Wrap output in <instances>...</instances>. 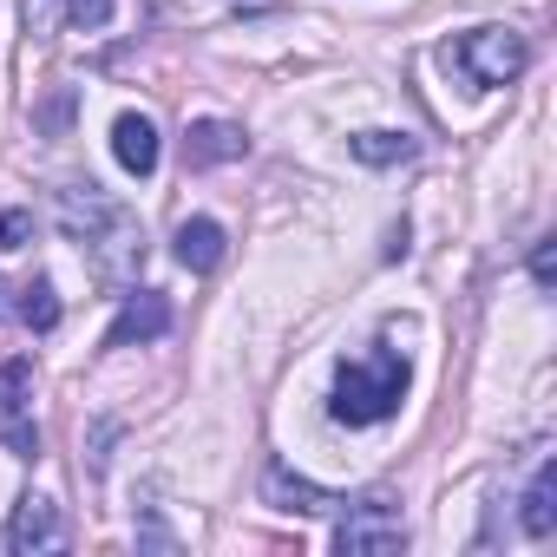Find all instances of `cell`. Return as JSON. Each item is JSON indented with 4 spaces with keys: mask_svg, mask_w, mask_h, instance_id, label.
I'll use <instances>...</instances> for the list:
<instances>
[{
    "mask_svg": "<svg viewBox=\"0 0 557 557\" xmlns=\"http://www.w3.org/2000/svg\"><path fill=\"white\" fill-rule=\"evenodd\" d=\"M60 230L92 256V269L99 275H132L138 269V256H145V243H138V223H132V210L125 203H112L99 184H66L60 190Z\"/></svg>",
    "mask_w": 557,
    "mask_h": 557,
    "instance_id": "cell-1",
    "label": "cell"
},
{
    "mask_svg": "<svg viewBox=\"0 0 557 557\" xmlns=\"http://www.w3.org/2000/svg\"><path fill=\"white\" fill-rule=\"evenodd\" d=\"M400 394H407V361H400V355L342 361V368H335V400H329V413H335L342 426H374V420L400 413Z\"/></svg>",
    "mask_w": 557,
    "mask_h": 557,
    "instance_id": "cell-2",
    "label": "cell"
},
{
    "mask_svg": "<svg viewBox=\"0 0 557 557\" xmlns=\"http://www.w3.org/2000/svg\"><path fill=\"white\" fill-rule=\"evenodd\" d=\"M453 66H459L472 86H511V79L531 66V47H524V34H511V27H479V34L453 40Z\"/></svg>",
    "mask_w": 557,
    "mask_h": 557,
    "instance_id": "cell-3",
    "label": "cell"
},
{
    "mask_svg": "<svg viewBox=\"0 0 557 557\" xmlns=\"http://www.w3.org/2000/svg\"><path fill=\"white\" fill-rule=\"evenodd\" d=\"M335 550L342 557H394V550H407V524L387 498H368L335 524Z\"/></svg>",
    "mask_w": 557,
    "mask_h": 557,
    "instance_id": "cell-4",
    "label": "cell"
},
{
    "mask_svg": "<svg viewBox=\"0 0 557 557\" xmlns=\"http://www.w3.org/2000/svg\"><path fill=\"white\" fill-rule=\"evenodd\" d=\"M27 394H34V368L8 361L0 368V440L14 446V459H40V426L27 420Z\"/></svg>",
    "mask_w": 557,
    "mask_h": 557,
    "instance_id": "cell-5",
    "label": "cell"
},
{
    "mask_svg": "<svg viewBox=\"0 0 557 557\" xmlns=\"http://www.w3.org/2000/svg\"><path fill=\"white\" fill-rule=\"evenodd\" d=\"M164 329H171V302H164L158 289H132V296H125V309H119V322H112V335H106V348L158 342Z\"/></svg>",
    "mask_w": 557,
    "mask_h": 557,
    "instance_id": "cell-6",
    "label": "cell"
},
{
    "mask_svg": "<svg viewBox=\"0 0 557 557\" xmlns=\"http://www.w3.org/2000/svg\"><path fill=\"white\" fill-rule=\"evenodd\" d=\"M8 544L27 557V550H53L66 544V524H60V505L53 498H21L14 518H8Z\"/></svg>",
    "mask_w": 557,
    "mask_h": 557,
    "instance_id": "cell-7",
    "label": "cell"
},
{
    "mask_svg": "<svg viewBox=\"0 0 557 557\" xmlns=\"http://www.w3.org/2000/svg\"><path fill=\"white\" fill-rule=\"evenodd\" d=\"M112 158H119L132 177H151V171H158V125H151L145 112H119V125H112Z\"/></svg>",
    "mask_w": 557,
    "mask_h": 557,
    "instance_id": "cell-8",
    "label": "cell"
},
{
    "mask_svg": "<svg viewBox=\"0 0 557 557\" xmlns=\"http://www.w3.org/2000/svg\"><path fill=\"white\" fill-rule=\"evenodd\" d=\"M230 158H243V132L236 125H223V119H197L190 132H184V164H230Z\"/></svg>",
    "mask_w": 557,
    "mask_h": 557,
    "instance_id": "cell-9",
    "label": "cell"
},
{
    "mask_svg": "<svg viewBox=\"0 0 557 557\" xmlns=\"http://www.w3.org/2000/svg\"><path fill=\"white\" fill-rule=\"evenodd\" d=\"M177 262L197 269V275L216 269V262H223V223H216V216H184V223H177Z\"/></svg>",
    "mask_w": 557,
    "mask_h": 557,
    "instance_id": "cell-10",
    "label": "cell"
},
{
    "mask_svg": "<svg viewBox=\"0 0 557 557\" xmlns=\"http://www.w3.org/2000/svg\"><path fill=\"white\" fill-rule=\"evenodd\" d=\"M262 492H269V505H275V511H329V505H335L322 485L296 479L289 466H269V472H262Z\"/></svg>",
    "mask_w": 557,
    "mask_h": 557,
    "instance_id": "cell-11",
    "label": "cell"
},
{
    "mask_svg": "<svg viewBox=\"0 0 557 557\" xmlns=\"http://www.w3.org/2000/svg\"><path fill=\"white\" fill-rule=\"evenodd\" d=\"M550 524H557V466L544 459L531 472V492H524V531L531 537H550Z\"/></svg>",
    "mask_w": 557,
    "mask_h": 557,
    "instance_id": "cell-12",
    "label": "cell"
},
{
    "mask_svg": "<svg viewBox=\"0 0 557 557\" xmlns=\"http://www.w3.org/2000/svg\"><path fill=\"white\" fill-rule=\"evenodd\" d=\"M21 322H27L34 335L60 329V296H53V283H47V275H34V283L21 289Z\"/></svg>",
    "mask_w": 557,
    "mask_h": 557,
    "instance_id": "cell-13",
    "label": "cell"
},
{
    "mask_svg": "<svg viewBox=\"0 0 557 557\" xmlns=\"http://www.w3.org/2000/svg\"><path fill=\"white\" fill-rule=\"evenodd\" d=\"M355 158L361 164H407L413 158V138L407 132H361L355 138Z\"/></svg>",
    "mask_w": 557,
    "mask_h": 557,
    "instance_id": "cell-14",
    "label": "cell"
},
{
    "mask_svg": "<svg viewBox=\"0 0 557 557\" xmlns=\"http://www.w3.org/2000/svg\"><path fill=\"white\" fill-rule=\"evenodd\" d=\"M112 8H119V0H66V14H73V27H79V34L112 27Z\"/></svg>",
    "mask_w": 557,
    "mask_h": 557,
    "instance_id": "cell-15",
    "label": "cell"
},
{
    "mask_svg": "<svg viewBox=\"0 0 557 557\" xmlns=\"http://www.w3.org/2000/svg\"><path fill=\"white\" fill-rule=\"evenodd\" d=\"M27 236H34V210H8V216H0V249H27Z\"/></svg>",
    "mask_w": 557,
    "mask_h": 557,
    "instance_id": "cell-16",
    "label": "cell"
},
{
    "mask_svg": "<svg viewBox=\"0 0 557 557\" xmlns=\"http://www.w3.org/2000/svg\"><path fill=\"white\" fill-rule=\"evenodd\" d=\"M531 275H537V289H550V283H557V256H550V243H537V249H531Z\"/></svg>",
    "mask_w": 557,
    "mask_h": 557,
    "instance_id": "cell-17",
    "label": "cell"
},
{
    "mask_svg": "<svg viewBox=\"0 0 557 557\" xmlns=\"http://www.w3.org/2000/svg\"><path fill=\"white\" fill-rule=\"evenodd\" d=\"M21 14H27L34 34H53V0H21Z\"/></svg>",
    "mask_w": 557,
    "mask_h": 557,
    "instance_id": "cell-18",
    "label": "cell"
},
{
    "mask_svg": "<svg viewBox=\"0 0 557 557\" xmlns=\"http://www.w3.org/2000/svg\"><path fill=\"white\" fill-rule=\"evenodd\" d=\"M0 315H8V283H0Z\"/></svg>",
    "mask_w": 557,
    "mask_h": 557,
    "instance_id": "cell-19",
    "label": "cell"
}]
</instances>
